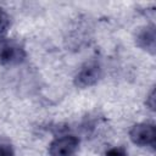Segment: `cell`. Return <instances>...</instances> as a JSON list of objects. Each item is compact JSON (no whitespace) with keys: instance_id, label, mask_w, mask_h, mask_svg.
Here are the masks:
<instances>
[{"instance_id":"8","label":"cell","mask_w":156,"mask_h":156,"mask_svg":"<svg viewBox=\"0 0 156 156\" xmlns=\"http://www.w3.org/2000/svg\"><path fill=\"white\" fill-rule=\"evenodd\" d=\"M105 156H127V154L122 147H113V149H110Z\"/></svg>"},{"instance_id":"7","label":"cell","mask_w":156,"mask_h":156,"mask_svg":"<svg viewBox=\"0 0 156 156\" xmlns=\"http://www.w3.org/2000/svg\"><path fill=\"white\" fill-rule=\"evenodd\" d=\"M0 156H13V150L11 145L0 143Z\"/></svg>"},{"instance_id":"5","label":"cell","mask_w":156,"mask_h":156,"mask_svg":"<svg viewBox=\"0 0 156 156\" xmlns=\"http://www.w3.org/2000/svg\"><path fill=\"white\" fill-rule=\"evenodd\" d=\"M155 27L146 26L138 30L135 37V43L144 50L150 51L151 54L155 52Z\"/></svg>"},{"instance_id":"4","label":"cell","mask_w":156,"mask_h":156,"mask_svg":"<svg viewBox=\"0 0 156 156\" xmlns=\"http://www.w3.org/2000/svg\"><path fill=\"white\" fill-rule=\"evenodd\" d=\"M101 77V67L98 61L87 62L77 73L74 84L79 88H87L95 84Z\"/></svg>"},{"instance_id":"6","label":"cell","mask_w":156,"mask_h":156,"mask_svg":"<svg viewBox=\"0 0 156 156\" xmlns=\"http://www.w3.org/2000/svg\"><path fill=\"white\" fill-rule=\"evenodd\" d=\"M11 24V18L7 15V12L2 9H0V34L5 33Z\"/></svg>"},{"instance_id":"3","label":"cell","mask_w":156,"mask_h":156,"mask_svg":"<svg viewBox=\"0 0 156 156\" xmlns=\"http://www.w3.org/2000/svg\"><path fill=\"white\" fill-rule=\"evenodd\" d=\"M79 146V139L74 135H63L51 141L50 156H74Z\"/></svg>"},{"instance_id":"2","label":"cell","mask_w":156,"mask_h":156,"mask_svg":"<svg viewBox=\"0 0 156 156\" xmlns=\"http://www.w3.org/2000/svg\"><path fill=\"white\" fill-rule=\"evenodd\" d=\"M132 141L139 146H155L156 129L152 123H138L129 132Z\"/></svg>"},{"instance_id":"1","label":"cell","mask_w":156,"mask_h":156,"mask_svg":"<svg viewBox=\"0 0 156 156\" xmlns=\"http://www.w3.org/2000/svg\"><path fill=\"white\" fill-rule=\"evenodd\" d=\"M26 58V50L15 39H0V63L1 65H17Z\"/></svg>"}]
</instances>
